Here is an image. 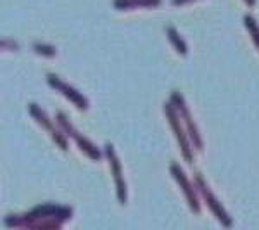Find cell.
<instances>
[{"mask_svg": "<svg viewBox=\"0 0 259 230\" xmlns=\"http://www.w3.org/2000/svg\"><path fill=\"white\" fill-rule=\"evenodd\" d=\"M49 83H52V85H56V87H59V89L62 90V94H66L71 100H74L76 104H80V107L81 109H85L87 107V100L81 97L78 92H74V90H71L68 85H62V83H59L56 80V76H49Z\"/></svg>", "mask_w": 259, "mask_h": 230, "instance_id": "cell-1", "label": "cell"}, {"mask_svg": "<svg viewBox=\"0 0 259 230\" xmlns=\"http://www.w3.org/2000/svg\"><path fill=\"white\" fill-rule=\"evenodd\" d=\"M173 173H175V177L178 178L180 182H182V185L185 187V190H187V194L190 196V201H192V206H194V210L197 211V204H195V198H194V194H192V190H189V187H187V183H185V178H183V173L180 171L178 166H173Z\"/></svg>", "mask_w": 259, "mask_h": 230, "instance_id": "cell-2", "label": "cell"}, {"mask_svg": "<svg viewBox=\"0 0 259 230\" xmlns=\"http://www.w3.org/2000/svg\"><path fill=\"white\" fill-rule=\"evenodd\" d=\"M169 35H171V40H173L175 42V44H177L178 45V49H180V52H185V45H183L182 44V42H180L178 39H177V33H173V30H169Z\"/></svg>", "mask_w": 259, "mask_h": 230, "instance_id": "cell-3", "label": "cell"}, {"mask_svg": "<svg viewBox=\"0 0 259 230\" xmlns=\"http://www.w3.org/2000/svg\"><path fill=\"white\" fill-rule=\"evenodd\" d=\"M249 4H254V0H249Z\"/></svg>", "mask_w": 259, "mask_h": 230, "instance_id": "cell-4", "label": "cell"}]
</instances>
